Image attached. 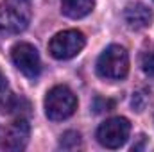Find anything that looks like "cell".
I'll list each match as a JSON object with an SVG mask.
<instances>
[{
    "mask_svg": "<svg viewBox=\"0 0 154 152\" xmlns=\"http://www.w3.org/2000/svg\"><path fill=\"white\" fill-rule=\"evenodd\" d=\"M86 38L81 31L75 29H68V31H61L57 32L48 43V52L52 54V57L59 59V61H66L75 57L77 54L84 48Z\"/></svg>",
    "mask_w": 154,
    "mask_h": 152,
    "instance_id": "cell-4",
    "label": "cell"
},
{
    "mask_svg": "<svg viewBox=\"0 0 154 152\" xmlns=\"http://www.w3.org/2000/svg\"><path fill=\"white\" fill-rule=\"evenodd\" d=\"M113 106H115V102H113V100H108V99H100V97H97V99H95V102H93V111H95V113L111 111V109H113Z\"/></svg>",
    "mask_w": 154,
    "mask_h": 152,
    "instance_id": "cell-12",
    "label": "cell"
},
{
    "mask_svg": "<svg viewBox=\"0 0 154 152\" xmlns=\"http://www.w3.org/2000/svg\"><path fill=\"white\" fill-rule=\"evenodd\" d=\"M31 20L29 0H5L0 4V38L20 34Z\"/></svg>",
    "mask_w": 154,
    "mask_h": 152,
    "instance_id": "cell-1",
    "label": "cell"
},
{
    "mask_svg": "<svg viewBox=\"0 0 154 152\" xmlns=\"http://www.w3.org/2000/svg\"><path fill=\"white\" fill-rule=\"evenodd\" d=\"M129 132H131L129 120L124 116H115L100 123V127L97 129V140L106 149H120L127 141Z\"/></svg>",
    "mask_w": 154,
    "mask_h": 152,
    "instance_id": "cell-5",
    "label": "cell"
},
{
    "mask_svg": "<svg viewBox=\"0 0 154 152\" xmlns=\"http://www.w3.org/2000/svg\"><path fill=\"white\" fill-rule=\"evenodd\" d=\"M29 134H31L29 122L25 118H18V120H14L7 127V131H5L4 140H2L0 145L5 150H13V152L22 150V149H25V145L29 141Z\"/></svg>",
    "mask_w": 154,
    "mask_h": 152,
    "instance_id": "cell-7",
    "label": "cell"
},
{
    "mask_svg": "<svg viewBox=\"0 0 154 152\" xmlns=\"http://www.w3.org/2000/svg\"><path fill=\"white\" fill-rule=\"evenodd\" d=\"M124 20L127 23L129 29H134V31H140V29H145L151 25L152 22V13L149 7H145L143 4H131L125 7L124 11Z\"/></svg>",
    "mask_w": 154,
    "mask_h": 152,
    "instance_id": "cell-8",
    "label": "cell"
},
{
    "mask_svg": "<svg viewBox=\"0 0 154 152\" xmlns=\"http://www.w3.org/2000/svg\"><path fill=\"white\" fill-rule=\"evenodd\" d=\"M11 59L14 66L27 77V79H36L41 72V61H39L38 50L31 43H16L11 48Z\"/></svg>",
    "mask_w": 154,
    "mask_h": 152,
    "instance_id": "cell-6",
    "label": "cell"
},
{
    "mask_svg": "<svg viewBox=\"0 0 154 152\" xmlns=\"http://www.w3.org/2000/svg\"><path fill=\"white\" fill-rule=\"evenodd\" d=\"M59 147L63 150H75L81 147V134L77 131H66L61 140H59Z\"/></svg>",
    "mask_w": 154,
    "mask_h": 152,
    "instance_id": "cell-10",
    "label": "cell"
},
{
    "mask_svg": "<svg viewBox=\"0 0 154 152\" xmlns=\"http://www.w3.org/2000/svg\"><path fill=\"white\" fill-rule=\"evenodd\" d=\"M142 70H143V74L145 75H149L151 79H154V50L151 52H145L143 56H142Z\"/></svg>",
    "mask_w": 154,
    "mask_h": 152,
    "instance_id": "cell-11",
    "label": "cell"
},
{
    "mask_svg": "<svg viewBox=\"0 0 154 152\" xmlns=\"http://www.w3.org/2000/svg\"><path fill=\"white\" fill-rule=\"evenodd\" d=\"M95 0H61V11L68 18H84L93 11Z\"/></svg>",
    "mask_w": 154,
    "mask_h": 152,
    "instance_id": "cell-9",
    "label": "cell"
},
{
    "mask_svg": "<svg viewBox=\"0 0 154 152\" xmlns=\"http://www.w3.org/2000/svg\"><path fill=\"white\" fill-rule=\"evenodd\" d=\"M77 97L68 86H54L45 97V114L48 120L61 122L75 113Z\"/></svg>",
    "mask_w": 154,
    "mask_h": 152,
    "instance_id": "cell-3",
    "label": "cell"
},
{
    "mask_svg": "<svg viewBox=\"0 0 154 152\" xmlns=\"http://www.w3.org/2000/svg\"><path fill=\"white\" fill-rule=\"evenodd\" d=\"M129 72L127 50L120 45H109L97 59V74L102 79L120 81Z\"/></svg>",
    "mask_w": 154,
    "mask_h": 152,
    "instance_id": "cell-2",
    "label": "cell"
},
{
    "mask_svg": "<svg viewBox=\"0 0 154 152\" xmlns=\"http://www.w3.org/2000/svg\"><path fill=\"white\" fill-rule=\"evenodd\" d=\"M145 102H147V95H143L142 91H138V93L133 95V108H134L136 111H142Z\"/></svg>",
    "mask_w": 154,
    "mask_h": 152,
    "instance_id": "cell-13",
    "label": "cell"
},
{
    "mask_svg": "<svg viewBox=\"0 0 154 152\" xmlns=\"http://www.w3.org/2000/svg\"><path fill=\"white\" fill-rule=\"evenodd\" d=\"M5 90H7V79L2 74V70H0V95L5 93Z\"/></svg>",
    "mask_w": 154,
    "mask_h": 152,
    "instance_id": "cell-14",
    "label": "cell"
}]
</instances>
